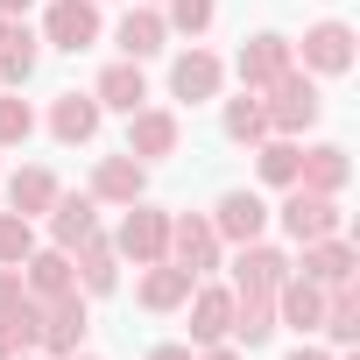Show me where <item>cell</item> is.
Masks as SVG:
<instances>
[{
    "instance_id": "1",
    "label": "cell",
    "mask_w": 360,
    "mask_h": 360,
    "mask_svg": "<svg viewBox=\"0 0 360 360\" xmlns=\"http://www.w3.org/2000/svg\"><path fill=\"white\" fill-rule=\"evenodd\" d=\"M262 92H269V106H262V113H269V127H283V134H297V127H311V120L325 113V99H318V85H311V78H304L297 64H290L283 78H269Z\"/></svg>"
},
{
    "instance_id": "2",
    "label": "cell",
    "mask_w": 360,
    "mask_h": 360,
    "mask_svg": "<svg viewBox=\"0 0 360 360\" xmlns=\"http://www.w3.org/2000/svg\"><path fill=\"white\" fill-rule=\"evenodd\" d=\"M78 339H85V297H78V290L36 304V346H50V353H78Z\"/></svg>"
},
{
    "instance_id": "3",
    "label": "cell",
    "mask_w": 360,
    "mask_h": 360,
    "mask_svg": "<svg viewBox=\"0 0 360 360\" xmlns=\"http://www.w3.org/2000/svg\"><path fill=\"white\" fill-rule=\"evenodd\" d=\"M162 262H176V269H191V276H205V269H219V233L205 226V219H169V240H162Z\"/></svg>"
},
{
    "instance_id": "4",
    "label": "cell",
    "mask_w": 360,
    "mask_h": 360,
    "mask_svg": "<svg viewBox=\"0 0 360 360\" xmlns=\"http://www.w3.org/2000/svg\"><path fill=\"white\" fill-rule=\"evenodd\" d=\"M283 226H290L297 240H325V233H339V205H332L325 191L290 184V198H283Z\"/></svg>"
},
{
    "instance_id": "5",
    "label": "cell",
    "mask_w": 360,
    "mask_h": 360,
    "mask_svg": "<svg viewBox=\"0 0 360 360\" xmlns=\"http://www.w3.org/2000/svg\"><path fill=\"white\" fill-rule=\"evenodd\" d=\"M92 36H99V8H92V0H50L43 43H57V50H85Z\"/></svg>"
},
{
    "instance_id": "6",
    "label": "cell",
    "mask_w": 360,
    "mask_h": 360,
    "mask_svg": "<svg viewBox=\"0 0 360 360\" xmlns=\"http://www.w3.org/2000/svg\"><path fill=\"white\" fill-rule=\"evenodd\" d=\"M290 276V262L276 255V248H262V240H248L240 248V262H233V297H276V283Z\"/></svg>"
},
{
    "instance_id": "7",
    "label": "cell",
    "mask_w": 360,
    "mask_h": 360,
    "mask_svg": "<svg viewBox=\"0 0 360 360\" xmlns=\"http://www.w3.org/2000/svg\"><path fill=\"white\" fill-rule=\"evenodd\" d=\"M162 240H169V219H162V212H141V198H134V212H127L113 255H127V262H162Z\"/></svg>"
},
{
    "instance_id": "8",
    "label": "cell",
    "mask_w": 360,
    "mask_h": 360,
    "mask_svg": "<svg viewBox=\"0 0 360 360\" xmlns=\"http://www.w3.org/2000/svg\"><path fill=\"white\" fill-rule=\"evenodd\" d=\"M262 226H269V205L255 198V191H226L219 198V219H212V233H226V240H262Z\"/></svg>"
},
{
    "instance_id": "9",
    "label": "cell",
    "mask_w": 360,
    "mask_h": 360,
    "mask_svg": "<svg viewBox=\"0 0 360 360\" xmlns=\"http://www.w3.org/2000/svg\"><path fill=\"white\" fill-rule=\"evenodd\" d=\"M276 318L297 325V332H311V325L325 318V290H318L311 276H283V283H276Z\"/></svg>"
},
{
    "instance_id": "10",
    "label": "cell",
    "mask_w": 360,
    "mask_h": 360,
    "mask_svg": "<svg viewBox=\"0 0 360 360\" xmlns=\"http://www.w3.org/2000/svg\"><path fill=\"white\" fill-rule=\"evenodd\" d=\"M141 184H148V169H141L134 155H106V162L92 169V198H106V205H134Z\"/></svg>"
},
{
    "instance_id": "11",
    "label": "cell",
    "mask_w": 360,
    "mask_h": 360,
    "mask_svg": "<svg viewBox=\"0 0 360 360\" xmlns=\"http://www.w3.org/2000/svg\"><path fill=\"white\" fill-rule=\"evenodd\" d=\"M346 176H353V169H346V148H332V141L297 155V184H304V191H325V198H339V191H346Z\"/></svg>"
},
{
    "instance_id": "12",
    "label": "cell",
    "mask_w": 360,
    "mask_h": 360,
    "mask_svg": "<svg viewBox=\"0 0 360 360\" xmlns=\"http://www.w3.org/2000/svg\"><path fill=\"white\" fill-rule=\"evenodd\" d=\"M290 71V43L283 36H255V43H240V85L248 92H262L269 78H283Z\"/></svg>"
},
{
    "instance_id": "13",
    "label": "cell",
    "mask_w": 360,
    "mask_h": 360,
    "mask_svg": "<svg viewBox=\"0 0 360 360\" xmlns=\"http://www.w3.org/2000/svg\"><path fill=\"white\" fill-rule=\"evenodd\" d=\"M169 148H176V113L141 106L134 127H127V155H134V162H155V155H169Z\"/></svg>"
},
{
    "instance_id": "14",
    "label": "cell",
    "mask_w": 360,
    "mask_h": 360,
    "mask_svg": "<svg viewBox=\"0 0 360 360\" xmlns=\"http://www.w3.org/2000/svg\"><path fill=\"white\" fill-rule=\"evenodd\" d=\"M353 269H360V262H353V248H346V240H332V233H325V240H304V276H311L318 290L353 283Z\"/></svg>"
},
{
    "instance_id": "15",
    "label": "cell",
    "mask_w": 360,
    "mask_h": 360,
    "mask_svg": "<svg viewBox=\"0 0 360 360\" xmlns=\"http://www.w3.org/2000/svg\"><path fill=\"white\" fill-rule=\"evenodd\" d=\"M304 64H311V71H346V64H353V29H346V22H318V29L304 36Z\"/></svg>"
},
{
    "instance_id": "16",
    "label": "cell",
    "mask_w": 360,
    "mask_h": 360,
    "mask_svg": "<svg viewBox=\"0 0 360 360\" xmlns=\"http://www.w3.org/2000/svg\"><path fill=\"white\" fill-rule=\"evenodd\" d=\"M22 269H29V297H36V304H50V297L78 290V269H71V255H64V248H50V255H29Z\"/></svg>"
},
{
    "instance_id": "17",
    "label": "cell",
    "mask_w": 360,
    "mask_h": 360,
    "mask_svg": "<svg viewBox=\"0 0 360 360\" xmlns=\"http://www.w3.org/2000/svg\"><path fill=\"white\" fill-rule=\"evenodd\" d=\"M191 269H176V262H148V276H141V304L148 311H176V304H184L191 297Z\"/></svg>"
},
{
    "instance_id": "18",
    "label": "cell",
    "mask_w": 360,
    "mask_h": 360,
    "mask_svg": "<svg viewBox=\"0 0 360 360\" xmlns=\"http://www.w3.org/2000/svg\"><path fill=\"white\" fill-rule=\"evenodd\" d=\"M50 134H57V141H92V134H99V99L64 92V99L50 106Z\"/></svg>"
},
{
    "instance_id": "19",
    "label": "cell",
    "mask_w": 360,
    "mask_h": 360,
    "mask_svg": "<svg viewBox=\"0 0 360 360\" xmlns=\"http://www.w3.org/2000/svg\"><path fill=\"white\" fill-rule=\"evenodd\" d=\"M184 304H191V339H198V346H219L226 325H233V297H226V290H198V297H184Z\"/></svg>"
},
{
    "instance_id": "20",
    "label": "cell",
    "mask_w": 360,
    "mask_h": 360,
    "mask_svg": "<svg viewBox=\"0 0 360 360\" xmlns=\"http://www.w3.org/2000/svg\"><path fill=\"white\" fill-rule=\"evenodd\" d=\"M219 78H226V71H219V57H205V50L176 57V71H169L176 99H191V106H198V99H212V92H219Z\"/></svg>"
},
{
    "instance_id": "21",
    "label": "cell",
    "mask_w": 360,
    "mask_h": 360,
    "mask_svg": "<svg viewBox=\"0 0 360 360\" xmlns=\"http://www.w3.org/2000/svg\"><path fill=\"white\" fill-rule=\"evenodd\" d=\"M92 99L113 106V113H141V99H148L141 64H113V71H99V92H92Z\"/></svg>"
},
{
    "instance_id": "22",
    "label": "cell",
    "mask_w": 360,
    "mask_h": 360,
    "mask_svg": "<svg viewBox=\"0 0 360 360\" xmlns=\"http://www.w3.org/2000/svg\"><path fill=\"white\" fill-rule=\"evenodd\" d=\"M50 233H57V248H64V255H71L78 240H92V233H99L92 198H57V205H50Z\"/></svg>"
},
{
    "instance_id": "23",
    "label": "cell",
    "mask_w": 360,
    "mask_h": 360,
    "mask_svg": "<svg viewBox=\"0 0 360 360\" xmlns=\"http://www.w3.org/2000/svg\"><path fill=\"white\" fill-rule=\"evenodd\" d=\"M29 71H36V36H29L15 15H0V78H15V85H22Z\"/></svg>"
},
{
    "instance_id": "24",
    "label": "cell",
    "mask_w": 360,
    "mask_h": 360,
    "mask_svg": "<svg viewBox=\"0 0 360 360\" xmlns=\"http://www.w3.org/2000/svg\"><path fill=\"white\" fill-rule=\"evenodd\" d=\"M240 346H262L276 332V297H233V325H226Z\"/></svg>"
},
{
    "instance_id": "25",
    "label": "cell",
    "mask_w": 360,
    "mask_h": 360,
    "mask_svg": "<svg viewBox=\"0 0 360 360\" xmlns=\"http://www.w3.org/2000/svg\"><path fill=\"white\" fill-rule=\"evenodd\" d=\"M318 325H325L339 346H353V339H360V290H353V283H332V297H325V318H318Z\"/></svg>"
},
{
    "instance_id": "26",
    "label": "cell",
    "mask_w": 360,
    "mask_h": 360,
    "mask_svg": "<svg viewBox=\"0 0 360 360\" xmlns=\"http://www.w3.org/2000/svg\"><path fill=\"white\" fill-rule=\"evenodd\" d=\"M8 205H15L22 219H36V212H50V205H57V176H50V169H22L15 184H8Z\"/></svg>"
},
{
    "instance_id": "27",
    "label": "cell",
    "mask_w": 360,
    "mask_h": 360,
    "mask_svg": "<svg viewBox=\"0 0 360 360\" xmlns=\"http://www.w3.org/2000/svg\"><path fill=\"white\" fill-rule=\"evenodd\" d=\"M162 36H169V22H162V15H148V8H141V15H127V22H120V50H127V64L155 57V50H162Z\"/></svg>"
},
{
    "instance_id": "28",
    "label": "cell",
    "mask_w": 360,
    "mask_h": 360,
    "mask_svg": "<svg viewBox=\"0 0 360 360\" xmlns=\"http://www.w3.org/2000/svg\"><path fill=\"white\" fill-rule=\"evenodd\" d=\"M78 276H85V290H92V297H106V290L120 283V269H113V240H99V233H92V240H78Z\"/></svg>"
},
{
    "instance_id": "29",
    "label": "cell",
    "mask_w": 360,
    "mask_h": 360,
    "mask_svg": "<svg viewBox=\"0 0 360 360\" xmlns=\"http://www.w3.org/2000/svg\"><path fill=\"white\" fill-rule=\"evenodd\" d=\"M36 346V297H22L15 311H0V360H15Z\"/></svg>"
},
{
    "instance_id": "30",
    "label": "cell",
    "mask_w": 360,
    "mask_h": 360,
    "mask_svg": "<svg viewBox=\"0 0 360 360\" xmlns=\"http://www.w3.org/2000/svg\"><path fill=\"white\" fill-rule=\"evenodd\" d=\"M36 255V233H29V219L22 212H0V269H22Z\"/></svg>"
},
{
    "instance_id": "31",
    "label": "cell",
    "mask_w": 360,
    "mask_h": 360,
    "mask_svg": "<svg viewBox=\"0 0 360 360\" xmlns=\"http://www.w3.org/2000/svg\"><path fill=\"white\" fill-rule=\"evenodd\" d=\"M226 134H233V141H262V134H269L262 99H233V106H226Z\"/></svg>"
},
{
    "instance_id": "32",
    "label": "cell",
    "mask_w": 360,
    "mask_h": 360,
    "mask_svg": "<svg viewBox=\"0 0 360 360\" xmlns=\"http://www.w3.org/2000/svg\"><path fill=\"white\" fill-rule=\"evenodd\" d=\"M297 155H304L297 141H269V148H262V176L290 191V184H297Z\"/></svg>"
},
{
    "instance_id": "33",
    "label": "cell",
    "mask_w": 360,
    "mask_h": 360,
    "mask_svg": "<svg viewBox=\"0 0 360 360\" xmlns=\"http://www.w3.org/2000/svg\"><path fill=\"white\" fill-rule=\"evenodd\" d=\"M29 134H36L29 99H0V141H29Z\"/></svg>"
},
{
    "instance_id": "34",
    "label": "cell",
    "mask_w": 360,
    "mask_h": 360,
    "mask_svg": "<svg viewBox=\"0 0 360 360\" xmlns=\"http://www.w3.org/2000/svg\"><path fill=\"white\" fill-rule=\"evenodd\" d=\"M212 15H219L212 0H169V22L184 29V36H198V29H212Z\"/></svg>"
},
{
    "instance_id": "35",
    "label": "cell",
    "mask_w": 360,
    "mask_h": 360,
    "mask_svg": "<svg viewBox=\"0 0 360 360\" xmlns=\"http://www.w3.org/2000/svg\"><path fill=\"white\" fill-rule=\"evenodd\" d=\"M22 297H29V290H22V276H15V269H0V311H15Z\"/></svg>"
},
{
    "instance_id": "36",
    "label": "cell",
    "mask_w": 360,
    "mask_h": 360,
    "mask_svg": "<svg viewBox=\"0 0 360 360\" xmlns=\"http://www.w3.org/2000/svg\"><path fill=\"white\" fill-rule=\"evenodd\" d=\"M148 360H191V346H155Z\"/></svg>"
},
{
    "instance_id": "37",
    "label": "cell",
    "mask_w": 360,
    "mask_h": 360,
    "mask_svg": "<svg viewBox=\"0 0 360 360\" xmlns=\"http://www.w3.org/2000/svg\"><path fill=\"white\" fill-rule=\"evenodd\" d=\"M290 360H325V353H318V346H297V353H290Z\"/></svg>"
},
{
    "instance_id": "38",
    "label": "cell",
    "mask_w": 360,
    "mask_h": 360,
    "mask_svg": "<svg viewBox=\"0 0 360 360\" xmlns=\"http://www.w3.org/2000/svg\"><path fill=\"white\" fill-rule=\"evenodd\" d=\"M22 8H29V0H0V15H22Z\"/></svg>"
},
{
    "instance_id": "39",
    "label": "cell",
    "mask_w": 360,
    "mask_h": 360,
    "mask_svg": "<svg viewBox=\"0 0 360 360\" xmlns=\"http://www.w3.org/2000/svg\"><path fill=\"white\" fill-rule=\"evenodd\" d=\"M205 360H240V353H226V346H212V353H205Z\"/></svg>"
},
{
    "instance_id": "40",
    "label": "cell",
    "mask_w": 360,
    "mask_h": 360,
    "mask_svg": "<svg viewBox=\"0 0 360 360\" xmlns=\"http://www.w3.org/2000/svg\"><path fill=\"white\" fill-rule=\"evenodd\" d=\"M15 360H29V353H15Z\"/></svg>"
},
{
    "instance_id": "41",
    "label": "cell",
    "mask_w": 360,
    "mask_h": 360,
    "mask_svg": "<svg viewBox=\"0 0 360 360\" xmlns=\"http://www.w3.org/2000/svg\"><path fill=\"white\" fill-rule=\"evenodd\" d=\"M71 360H78V353H71Z\"/></svg>"
}]
</instances>
